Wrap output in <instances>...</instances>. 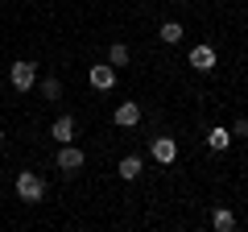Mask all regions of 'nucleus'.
Returning <instances> with one entry per match:
<instances>
[{"label":"nucleus","instance_id":"1","mask_svg":"<svg viewBox=\"0 0 248 232\" xmlns=\"http://www.w3.org/2000/svg\"><path fill=\"white\" fill-rule=\"evenodd\" d=\"M17 195L25 199V203H42V195H46L42 174H33V170H21V174H17Z\"/></svg>","mask_w":248,"mask_h":232},{"label":"nucleus","instance_id":"2","mask_svg":"<svg viewBox=\"0 0 248 232\" xmlns=\"http://www.w3.org/2000/svg\"><path fill=\"white\" fill-rule=\"evenodd\" d=\"M9 83L17 91H29L37 83V63H29V58H17V63L9 66Z\"/></svg>","mask_w":248,"mask_h":232},{"label":"nucleus","instance_id":"3","mask_svg":"<svg viewBox=\"0 0 248 232\" xmlns=\"http://www.w3.org/2000/svg\"><path fill=\"white\" fill-rule=\"evenodd\" d=\"M83 162H87V158H83V149H79L75 141H66V145L58 149V170H62V174H79Z\"/></svg>","mask_w":248,"mask_h":232},{"label":"nucleus","instance_id":"4","mask_svg":"<svg viewBox=\"0 0 248 232\" xmlns=\"http://www.w3.org/2000/svg\"><path fill=\"white\" fill-rule=\"evenodd\" d=\"M87 79H91V87H95V91H112L116 87V66L112 63H95L87 71Z\"/></svg>","mask_w":248,"mask_h":232},{"label":"nucleus","instance_id":"5","mask_svg":"<svg viewBox=\"0 0 248 232\" xmlns=\"http://www.w3.org/2000/svg\"><path fill=\"white\" fill-rule=\"evenodd\" d=\"M215 63H219V54H215V46H195V50H190V66H195V71H215Z\"/></svg>","mask_w":248,"mask_h":232},{"label":"nucleus","instance_id":"6","mask_svg":"<svg viewBox=\"0 0 248 232\" xmlns=\"http://www.w3.org/2000/svg\"><path fill=\"white\" fill-rule=\"evenodd\" d=\"M174 158H178V141H174V137H157V141H153V162L170 166Z\"/></svg>","mask_w":248,"mask_h":232},{"label":"nucleus","instance_id":"7","mask_svg":"<svg viewBox=\"0 0 248 232\" xmlns=\"http://www.w3.org/2000/svg\"><path fill=\"white\" fill-rule=\"evenodd\" d=\"M50 137L58 145H66V141H75V116H58V120H54L50 125Z\"/></svg>","mask_w":248,"mask_h":232},{"label":"nucleus","instance_id":"8","mask_svg":"<svg viewBox=\"0 0 248 232\" xmlns=\"http://www.w3.org/2000/svg\"><path fill=\"white\" fill-rule=\"evenodd\" d=\"M116 125H120V129L141 125V104H120V108H116Z\"/></svg>","mask_w":248,"mask_h":232},{"label":"nucleus","instance_id":"9","mask_svg":"<svg viewBox=\"0 0 248 232\" xmlns=\"http://www.w3.org/2000/svg\"><path fill=\"white\" fill-rule=\"evenodd\" d=\"M207 145H211L215 153H223V149L232 145V129H219V125H215L211 133H207Z\"/></svg>","mask_w":248,"mask_h":232},{"label":"nucleus","instance_id":"10","mask_svg":"<svg viewBox=\"0 0 248 232\" xmlns=\"http://www.w3.org/2000/svg\"><path fill=\"white\" fill-rule=\"evenodd\" d=\"M116 174H120V179H137V174H141V158H137V153H128V158H120V166H116Z\"/></svg>","mask_w":248,"mask_h":232},{"label":"nucleus","instance_id":"11","mask_svg":"<svg viewBox=\"0 0 248 232\" xmlns=\"http://www.w3.org/2000/svg\"><path fill=\"white\" fill-rule=\"evenodd\" d=\"M157 37H161L166 46H178V42H182V25H178V21H166V25L157 29Z\"/></svg>","mask_w":248,"mask_h":232},{"label":"nucleus","instance_id":"12","mask_svg":"<svg viewBox=\"0 0 248 232\" xmlns=\"http://www.w3.org/2000/svg\"><path fill=\"white\" fill-rule=\"evenodd\" d=\"M108 63H112V66H128V46L112 42V46H108Z\"/></svg>","mask_w":248,"mask_h":232},{"label":"nucleus","instance_id":"13","mask_svg":"<svg viewBox=\"0 0 248 232\" xmlns=\"http://www.w3.org/2000/svg\"><path fill=\"white\" fill-rule=\"evenodd\" d=\"M211 224H215V232H232V228H236V215H232L228 207H219V212L211 215Z\"/></svg>","mask_w":248,"mask_h":232},{"label":"nucleus","instance_id":"14","mask_svg":"<svg viewBox=\"0 0 248 232\" xmlns=\"http://www.w3.org/2000/svg\"><path fill=\"white\" fill-rule=\"evenodd\" d=\"M42 96L46 99H62V83L54 79V75H46V79H42Z\"/></svg>","mask_w":248,"mask_h":232},{"label":"nucleus","instance_id":"15","mask_svg":"<svg viewBox=\"0 0 248 232\" xmlns=\"http://www.w3.org/2000/svg\"><path fill=\"white\" fill-rule=\"evenodd\" d=\"M232 137H248V116H240L236 125H232Z\"/></svg>","mask_w":248,"mask_h":232},{"label":"nucleus","instance_id":"16","mask_svg":"<svg viewBox=\"0 0 248 232\" xmlns=\"http://www.w3.org/2000/svg\"><path fill=\"white\" fill-rule=\"evenodd\" d=\"M0 145H4V133H0Z\"/></svg>","mask_w":248,"mask_h":232},{"label":"nucleus","instance_id":"17","mask_svg":"<svg viewBox=\"0 0 248 232\" xmlns=\"http://www.w3.org/2000/svg\"><path fill=\"white\" fill-rule=\"evenodd\" d=\"M178 4H186V0H178Z\"/></svg>","mask_w":248,"mask_h":232}]
</instances>
